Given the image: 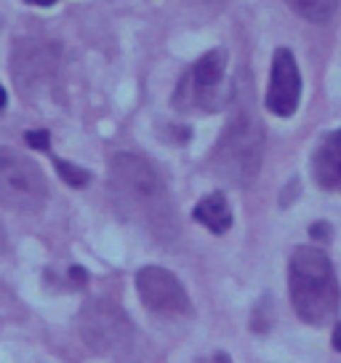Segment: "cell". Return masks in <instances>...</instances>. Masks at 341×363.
I'll return each instance as SVG.
<instances>
[{"label":"cell","instance_id":"cell-16","mask_svg":"<svg viewBox=\"0 0 341 363\" xmlns=\"http://www.w3.org/2000/svg\"><path fill=\"white\" fill-rule=\"evenodd\" d=\"M6 99H8V96H6V89H3V86H0V110H3V107H6Z\"/></svg>","mask_w":341,"mask_h":363},{"label":"cell","instance_id":"cell-2","mask_svg":"<svg viewBox=\"0 0 341 363\" xmlns=\"http://www.w3.org/2000/svg\"><path fill=\"white\" fill-rule=\"evenodd\" d=\"M288 289L296 315L304 323L323 326L339 313L341 291L330 259L320 249L301 246L288 264Z\"/></svg>","mask_w":341,"mask_h":363},{"label":"cell","instance_id":"cell-3","mask_svg":"<svg viewBox=\"0 0 341 363\" xmlns=\"http://www.w3.org/2000/svg\"><path fill=\"white\" fill-rule=\"evenodd\" d=\"M264 158V128L256 115L240 110L229 118L227 128L214 147V171L229 184L248 187L259 177Z\"/></svg>","mask_w":341,"mask_h":363},{"label":"cell","instance_id":"cell-4","mask_svg":"<svg viewBox=\"0 0 341 363\" xmlns=\"http://www.w3.org/2000/svg\"><path fill=\"white\" fill-rule=\"evenodd\" d=\"M46 198L48 184L37 163L16 150L0 147V203L13 211H35Z\"/></svg>","mask_w":341,"mask_h":363},{"label":"cell","instance_id":"cell-12","mask_svg":"<svg viewBox=\"0 0 341 363\" xmlns=\"http://www.w3.org/2000/svg\"><path fill=\"white\" fill-rule=\"evenodd\" d=\"M285 3L307 22H325L339 9V0H285Z\"/></svg>","mask_w":341,"mask_h":363},{"label":"cell","instance_id":"cell-10","mask_svg":"<svg viewBox=\"0 0 341 363\" xmlns=\"http://www.w3.org/2000/svg\"><path fill=\"white\" fill-rule=\"evenodd\" d=\"M312 174L323 190H341V131L323 139L312 158Z\"/></svg>","mask_w":341,"mask_h":363},{"label":"cell","instance_id":"cell-11","mask_svg":"<svg viewBox=\"0 0 341 363\" xmlns=\"http://www.w3.org/2000/svg\"><path fill=\"white\" fill-rule=\"evenodd\" d=\"M195 222H200L203 227H208L211 233L216 235H224L229 227H232V211H229L227 198L221 193H211L200 198L197 206H195Z\"/></svg>","mask_w":341,"mask_h":363},{"label":"cell","instance_id":"cell-8","mask_svg":"<svg viewBox=\"0 0 341 363\" xmlns=\"http://www.w3.org/2000/svg\"><path fill=\"white\" fill-rule=\"evenodd\" d=\"M57 65L59 48L54 43L24 38V40H16V45H13L11 72L19 91H33L35 86H40L43 80L54 75Z\"/></svg>","mask_w":341,"mask_h":363},{"label":"cell","instance_id":"cell-1","mask_svg":"<svg viewBox=\"0 0 341 363\" xmlns=\"http://www.w3.org/2000/svg\"><path fill=\"white\" fill-rule=\"evenodd\" d=\"M110 195L123 219L147 230L158 240L176 235V211L158 171L134 152L110 160Z\"/></svg>","mask_w":341,"mask_h":363},{"label":"cell","instance_id":"cell-14","mask_svg":"<svg viewBox=\"0 0 341 363\" xmlns=\"http://www.w3.org/2000/svg\"><path fill=\"white\" fill-rule=\"evenodd\" d=\"M27 145L30 147H35V150H51V134H48L46 128H37V131H27Z\"/></svg>","mask_w":341,"mask_h":363},{"label":"cell","instance_id":"cell-7","mask_svg":"<svg viewBox=\"0 0 341 363\" xmlns=\"http://www.w3.org/2000/svg\"><path fill=\"white\" fill-rule=\"evenodd\" d=\"M224 67H227V54L221 48L203 54L179 83L176 96H173L176 107L184 113L192 107H211L208 102L214 99V94L224 80Z\"/></svg>","mask_w":341,"mask_h":363},{"label":"cell","instance_id":"cell-13","mask_svg":"<svg viewBox=\"0 0 341 363\" xmlns=\"http://www.w3.org/2000/svg\"><path fill=\"white\" fill-rule=\"evenodd\" d=\"M54 166H57L59 177L67 182L69 187H83L86 182L91 179V174H88V171L78 169V166H72V163H67V160H54Z\"/></svg>","mask_w":341,"mask_h":363},{"label":"cell","instance_id":"cell-9","mask_svg":"<svg viewBox=\"0 0 341 363\" xmlns=\"http://www.w3.org/2000/svg\"><path fill=\"white\" fill-rule=\"evenodd\" d=\"M301 99V75L288 48H277L272 57V75L267 89V110L277 118H291Z\"/></svg>","mask_w":341,"mask_h":363},{"label":"cell","instance_id":"cell-5","mask_svg":"<svg viewBox=\"0 0 341 363\" xmlns=\"http://www.w3.org/2000/svg\"><path fill=\"white\" fill-rule=\"evenodd\" d=\"M78 331L83 342L102 355L123 352L134 337V326L128 315L110 299H91L83 307L78 318Z\"/></svg>","mask_w":341,"mask_h":363},{"label":"cell","instance_id":"cell-15","mask_svg":"<svg viewBox=\"0 0 341 363\" xmlns=\"http://www.w3.org/2000/svg\"><path fill=\"white\" fill-rule=\"evenodd\" d=\"M333 347H336V350H341V323L336 326V331H333Z\"/></svg>","mask_w":341,"mask_h":363},{"label":"cell","instance_id":"cell-6","mask_svg":"<svg viewBox=\"0 0 341 363\" xmlns=\"http://www.w3.org/2000/svg\"><path fill=\"white\" fill-rule=\"evenodd\" d=\"M137 291L141 305L160 313V315H187L190 313V296L184 291L182 281L166 267H141L137 272Z\"/></svg>","mask_w":341,"mask_h":363}]
</instances>
